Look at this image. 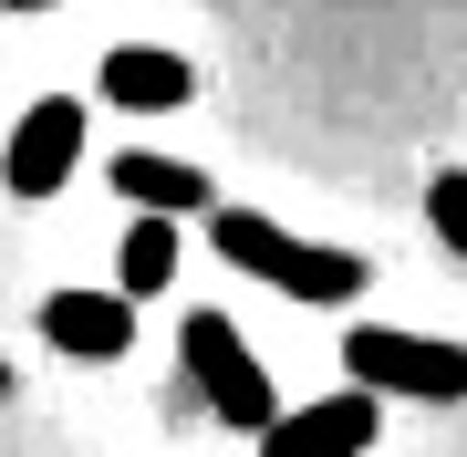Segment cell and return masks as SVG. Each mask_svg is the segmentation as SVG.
<instances>
[{"instance_id": "3957f363", "label": "cell", "mask_w": 467, "mask_h": 457, "mask_svg": "<svg viewBox=\"0 0 467 457\" xmlns=\"http://www.w3.org/2000/svg\"><path fill=\"white\" fill-rule=\"evenodd\" d=\"M343 364H353L364 395H416V406H457V395H467V354H457V343L384 333V322H353V333H343Z\"/></svg>"}, {"instance_id": "9c48e42d", "label": "cell", "mask_w": 467, "mask_h": 457, "mask_svg": "<svg viewBox=\"0 0 467 457\" xmlns=\"http://www.w3.org/2000/svg\"><path fill=\"white\" fill-rule=\"evenodd\" d=\"M167 281H177V219H156V208H146V219L125 229L115 291H125V302H146V291H167Z\"/></svg>"}, {"instance_id": "ba28073f", "label": "cell", "mask_w": 467, "mask_h": 457, "mask_svg": "<svg viewBox=\"0 0 467 457\" xmlns=\"http://www.w3.org/2000/svg\"><path fill=\"white\" fill-rule=\"evenodd\" d=\"M104 177H115V198L156 208V219H187V208H208V177L187 167V156H146V146H135V156H115Z\"/></svg>"}, {"instance_id": "5b68a950", "label": "cell", "mask_w": 467, "mask_h": 457, "mask_svg": "<svg viewBox=\"0 0 467 457\" xmlns=\"http://www.w3.org/2000/svg\"><path fill=\"white\" fill-rule=\"evenodd\" d=\"M384 437V406L364 385H343V395H322V406H291V416H270L260 426V457H364Z\"/></svg>"}, {"instance_id": "8fae6325", "label": "cell", "mask_w": 467, "mask_h": 457, "mask_svg": "<svg viewBox=\"0 0 467 457\" xmlns=\"http://www.w3.org/2000/svg\"><path fill=\"white\" fill-rule=\"evenodd\" d=\"M0 11H52V0H0Z\"/></svg>"}, {"instance_id": "8992f818", "label": "cell", "mask_w": 467, "mask_h": 457, "mask_svg": "<svg viewBox=\"0 0 467 457\" xmlns=\"http://www.w3.org/2000/svg\"><path fill=\"white\" fill-rule=\"evenodd\" d=\"M42 343L73 364H125L135 354V302L125 291H52L42 302Z\"/></svg>"}, {"instance_id": "277c9868", "label": "cell", "mask_w": 467, "mask_h": 457, "mask_svg": "<svg viewBox=\"0 0 467 457\" xmlns=\"http://www.w3.org/2000/svg\"><path fill=\"white\" fill-rule=\"evenodd\" d=\"M73 167H84V104L42 94L32 115L11 125V146H0V187H11V198H52Z\"/></svg>"}, {"instance_id": "30bf717a", "label": "cell", "mask_w": 467, "mask_h": 457, "mask_svg": "<svg viewBox=\"0 0 467 457\" xmlns=\"http://www.w3.org/2000/svg\"><path fill=\"white\" fill-rule=\"evenodd\" d=\"M426 219H436V239H447V250H467V177H457V167H436Z\"/></svg>"}, {"instance_id": "7a4b0ae2", "label": "cell", "mask_w": 467, "mask_h": 457, "mask_svg": "<svg viewBox=\"0 0 467 457\" xmlns=\"http://www.w3.org/2000/svg\"><path fill=\"white\" fill-rule=\"evenodd\" d=\"M187 385L208 395V416L218 426H239V437H260L270 416H281V395H270V364L250 354V343H239V322L229 312H187Z\"/></svg>"}, {"instance_id": "6da1fadb", "label": "cell", "mask_w": 467, "mask_h": 457, "mask_svg": "<svg viewBox=\"0 0 467 457\" xmlns=\"http://www.w3.org/2000/svg\"><path fill=\"white\" fill-rule=\"evenodd\" d=\"M208 239H218V260H229V271L291 291V302H353V291H364V260H353V250L291 239L281 219H260V208H208Z\"/></svg>"}, {"instance_id": "52a82bcc", "label": "cell", "mask_w": 467, "mask_h": 457, "mask_svg": "<svg viewBox=\"0 0 467 457\" xmlns=\"http://www.w3.org/2000/svg\"><path fill=\"white\" fill-rule=\"evenodd\" d=\"M187 94H198V73H187L177 52H156V42L104 52V104H125V115H177Z\"/></svg>"}]
</instances>
